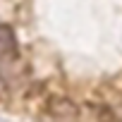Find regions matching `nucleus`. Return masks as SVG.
Returning a JSON list of instances; mask_svg holds the SVG:
<instances>
[{
    "label": "nucleus",
    "mask_w": 122,
    "mask_h": 122,
    "mask_svg": "<svg viewBox=\"0 0 122 122\" xmlns=\"http://www.w3.org/2000/svg\"><path fill=\"white\" fill-rule=\"evenodd\" d=\"M48 112L53 117H60V120H74L79 115V108L74 101L70 98H62V96H53L48 101Z\"/></svg>",
    "instance_id": "obj_1"
},
{
    "label": "nucleus",
    "mask_w": 122,
    "mask_h": 122,
    "mask_svg": "<svg viewBox=\"0 0 122 122\" xmlns=\"http://www.w3.org/2000/svg\"><path fill=\"white\" fill-rule=\"evenodd\" d=\"M17 36L12 31V26L7 24H0V57L3 60H10L17 55Z\"/></svg>",
    "instance_id": "obj_2"
},
{
    "label": "nucleus",
    "mask_w": 122,
    "mask_h": 122,
    "mask_svg": "<svg viewBox=\"0 0 122 122\" xmlns=\"http://www.w3.org/2000/svg\"><path fill=\"white\" fill-rule=\"evenodd\" d=\"M96 115H98V122H117L115 112L105 105H96Z\"/></svg>",
    "instance_id": "obj_3"
}]
</instances>
